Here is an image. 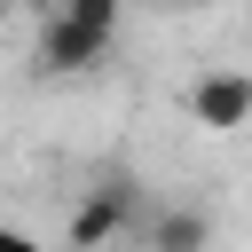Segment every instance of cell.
Here are the masks:
<instances>
[{"label": "cell", "instance_id": "obj_1", "mask_svg": "<svg viewBox=\"0 0 252 252\" xmlns=\"http://www.w3.org/2000/svg\"><path fill=\"white\" fill-rule=\"evenodd\" d=\"M189 118H197L205 134L252 126V71H205V79L189 87Z\"/></svg>", "mask_w": 252, "mask_h": 252}, {"label": "cell", "instance_id": "obj_4", "mask_svg": "<svg viewBox=\"0 0 252 252\" xmlns=\"http://www.w3.org/2000/svg\"><path fill=\"white\" fill-rule=\"evenodd\" d=\"M205 244H213V220L197 205H173V213L150 220V252H205Z\"/></svg>", "mask_w": 252, "mask_h": 252}, {"label": "cell", "instance_id": "obj_6", "mask_svg": "<svg viewBox=\"0 0 252 252\" xmlns=\"http://www.w3.org/2000/svg\"><path fill=\"white\" fill-rule=\"evenodd\" d=\"M0 252H39V236H24V228H0Z\"/></svg>", "mask_w": 252, "mask_h": 252}, {"label": "cell", "instance_id": "obj_2", "mask_svg": "<svg viewBox=\"0 0 252 252\" xmlns=\"http://www.w3.org/2000/svg\"><path fill=\"white\" fill-rule=\"evenodd\" d=\"M110 55V32H87V24H71V16H47V32H39V71L47 79H79V71H94Z\"/></svg>", "mask_w": 252, "mask_h": 252}, {"label": "cell", "instance_id": "obj_3", "mask_svg": "<svg viewBox=\"0 0 252 252\" xmlns=\"http://www.w3.org/2000/svg\"><path fill=\"white\" fill-rule=\"evenodd\" d=\"M126 220H134V181H102V189L71 213V252H102Z\"/></svg>", "mask_w": 252, "mask_h": 252}, {"label": "cell", "instance_id": "obj_8", "mask_svg": "<svg viewBox=\"0 0 252 252\" xmlns=\"http://www.w3.org/2000/svg\"><path fill=\"white\" fill-rule=\"evenodd\" d=\"M0 8H8V0H0Z\"/></svg>", "mask_w": 252, "mask_h": 252}, {"label": "cell", "instance_id": "obj_5", "mask_svg": "<svg viewBox=\"0 0 252 252\" xmlns=\"http://www.w3.org/2000/svg\"><path fill=\"white\" fill-rule=\"evenodd\" d=\"M55 16H71V24H87V32H110V39H118V16H126V0H63Z\"/></svg>", "mask_w": 252, "mask_h": 252}, {"label": "cell", "instance_id": "obj_7", "mask_svg": "<svg viewBox=\"0 0 252 252\" xmlns=\"http://www.w3.org/2000/svg\"><path fill=\"white\" fill-rule=\"evenodd\" d=\"M181 8H197V0H181Z\"/></svg>", "mask_w": 252, "mask_h": 252}]
</instances>
